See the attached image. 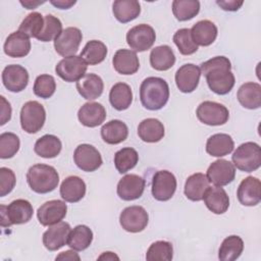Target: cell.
<instances>
[{"mask_svg": "<svg viewBox=\"0 0 261 261\" xmlns=\"http://www.w3.org/2000/svg\"><path fill=\"white\" fill-rule=\"evenodd\" d=\"M200 70L204 74L209 89L217 95L228 94L234 86L236 80L231 72V63L225 56H216L203 62Z\"/></svg>", "mask_w": 261, "mask_h": 261, "instance_id": "obj_1", "label": "cell"}, {"mask_svg": "<svg viewBox=\"0 0 261 261\" xmlns=\"http://www.w3.org/2000/svg\"><path fill=\"white\" fill-rule=\"evenodd\" d=\"M169 87L165 80L157 76L145 79L140 87L142 105L148 110H159L167 103Z\"/></svg>", "mask_w": 261, "mask_h": 261, "instance_id": "obj_2", "label": "cell"}, {"mask_svg": "<svg viewBox=\"0 0 261 261\" xmlns=\"http://www.w3.org/2000/svg\"><path fill=\"white\" fill-rule=\"evenodd\" d=\"M27 181L30 188L38 194H47L54 191L59 182L56 169L47 164H35L27 172Z\"/></svg>", "mask_w": 261, "mask_h": 261, "instance_id": "obj_3", "label": "cell"}, {"mask_svg": "<svg viewBox=\"0 0 261 261\" xmlns=\"http://www.w3.org/2000/svg\"><path fill=\"white\" fill-rule=\"evenodd\" d=\"M232 164L240 170L252 172L261 165V149L254 142H246L240 145L231 156Z\"/></svg>", "mask_w": 261, "mask_h": 261, "instance_id": "obj_4", "label": "cell"}, {"mask_svg": "<svg viewBox=\"0 0 261 261\" xmlns=\"http://www.w3.org/2000/svg\"><path fill=\"white\" fill-rule=\"evenodd\" d=\"M34 213L32 204L24 199H16L8 206H0L1 226L7 227L12 224H22L31 220Z\"/></svg>", "mask_w": 261, "mask_h": 261, "instance_id": "obj_5", "label": "cell"}, {"mask_svg": "<svg viewBox=\"0 0 261 261\" xmlns=\"http://www.w3.org/2000/svg\"><path fill=\"white\" fill-rule=\"evenodd\" d=\"M46 120L44 106L38 101H28L20 110V125L28 134L38 133Z\"/></svg>", "mask_w": 261, "mask_h": 261, "instance_id": "obj_6", "label": "cell"}, {"mask_svg": "<svg viewBox=\"0 0 261 261\" xmlns=\"http://www.w3.org/2000/svg\"><path fill=\"white\" fill-rule=\"evenodd\" d=\"M198 119L207 125H222L227 122L229 117L228 109L214 101L202 102L196 111Z\"/></svg>", "mask_w": 261, "mask_h": 261, "instance_id": "obj_7", "label": "cell"}, {"mask_svg": "<svg viewBox=\"0 0 261 261\" xmlns=\"http://www.w3.org/2000/svg\"><path fill=\"white\" fill-rule=\"evenodd\" d=\"M88 65L81 56H68L60 60L55 66V72L67 83L80 81L87 71Z\"/></svg>", "mask_w": 261, "mask_h": 261, "instance_id": "obj_8", "label": "cell"}, {"mask_svg": "<svg viewBox=\"0 0 261 261\" xmlns=\"http://www.w3.org/2000/svg\"><path fill=\"white\" fill-rule=\"evenodd\" d=\"M156 39L155 31L146 23L138 24L132 28L126 34V42L130 49L137 52H143L150 49Z\"/></svg>", "mask_w": 261, "mask_h": 261, "instance_id": "obj_9", "label": "cell"}, {"mask_svg": "<svg viewBox=\"0 0 261 261\" xmlns=\"http://www.w3.org/2000/svg\"><path fill=\"white\" fill-rule=\"evenodd\" d=\"M149 216L142 206H129L122 210L119 215L121 227L128 232H140L148 224Z\"/></svg>", "mask_w": 261, "mask_h": 261, "instance_id": "obj_10", "label": "cell"}, {"mask_svg": "<svg viewBox=\"0 0 261 261\" xmlns=\"http://www.w3.org/2000/svg\"><path fill=\"white\" fill-rule=\"evenodd\" d=\"M176 190V178L168 170L155 172L152 179V195L157 201H168Z\"/></svg>", "mask_w": 261, "mask_h": 261, "instance_id": "obj_11", "label": "cell"}, {"mask_svg": "<svg viewBox=\"0 0 261 261\" xmlns=\"http://www.w3.org/2000/svg\"><path fill=\"white\" fill-rule=\"evenodd\" d=\"M82 39L83 35L80 29L74 27L66 28L54 40L55 51L63 57L73 56L79 50Z\"/></svg>", "mask_w": 261, "mask_h": 261, "instance_id": "obj_12", "label": "cell"}, {"mask_svg": "<svg viewBox=\"0 0 261 261\" xmlns=\"http://www.w3.org/2000/svg\"><path fill=\"white\" fill-rule=\"evenodd\" d=\"M73 160L80 169L87 172L97 170L103 163L99 151L89 144H82L75 148Z\"/></svg>", "mask_w": 261, "mask_h": 261, "instance_id": "obj_13", "label": "cell"}, {"mask_svg": "<svg viewBox=\"0 0 261 261\" xmlns=\"http://www.w3.org/2000/svg\"><path fill=\"white\" fill-rule=\"evenodd\" d=\"M206 176L214 186L223 187L230 184L236 176L234 165L225 159H218L211 163L207 169Z\"/></svg>", "mask_w": 261, "mask_h": 261, "instance_id": "obj_14", "label": "cell"}, {"mask_svg": "<svg viewBox=\"0 0 261 261\" xmlns=\"http://www.w3.org/2000/svg\"><path fill=\"white\" fill-rule=\"evenodd\" d=\"M67 206L61 200H51L45 202L38 208L37 217L39 222L44 226L60 222L66 215Z\"/></svg>", "mask_w": 261, "mask_h": 261, "instance_id": "obj_15", "label": "cell"}, {"mask_svg": "<svg viewBox=\"0 0 261 261\" xmlns=\"http://www.w3.org/2000/svg\"><path fill=\"white\" fill-rule=\"evenodd\" d=\"M2 83L10 92H21L29 84L28 70L18 64L7 65L2 71Z\"/></svg>", "mask_w": 261, "mask_h": 261, "instance_id": "obj_16", "label": "cell"}, {"mask_svg": "<svg viewBox=\"0 0 261 261\" xmlns=\"http://www.w3.org/2000/svg\"><path fill=\"white\" fill-rule=\"evenodd\" d=\"M145 179L138 174H126L117 184V195L124 201L139 199L145 190Z\"/></svg>", "mask_w": 261, "mask_h": 261, "instance_id": "obj_17", "label": "cell"}, {"mask_svg": "<svg viewBox=\"0 0 261 261\" xmlns=\"http://www.w3.org/2000/svg\"><path fill=\"white\" fill-rule=\"evenodd\" d=\"M70 225L67 222L60 221L52 224L43 233V244L49 251H57L67 244L70 232Z\"/></svg>", "mask_w": 261, "mask_h": 261, "instance_id": "obj_18", "label": "cell"}, {"mask_svg": "<svg viewBox=\"0 0 261 261\" xmlns=\"http://www.w3.org/2000/svg\"><path fill=\"white\" fill-rule=\"evenodd\" d=\"M200 76V67L193 63L184 64L175 72L176 87L182 93H192L197 89Z\"/></svg>", "mask_w": 261, "mask_h": 261, "instance_id": "obj_19", "label": "cell"}, {"mask_svg": "<svg viewBox=\"0 0 261 261\" xmlns=\"http://www.w3.org/2000/svg\"><path fill=\"white\" fill-rule=\"evenodd\" d=\"M240 203L244 206H256L261 201V182L257 177L248 176L243 179L237 192Z\"/></svg>", "mask_w": 261, "mask_h": 261, "instance_id": "obj_20", "label": "cell"}, {"mask_svg": "<svg viewBox=\"0 0 261 261\" xmlns=\"http://www.w3.org/2000/svg\"><path fill=\"white\" fill-rule=\"evenodd\" d=\"M80 122L88 127H96L106 118V110L104 106L97 102L85 103L77 112Z\"/></svg>", "mask_w": 261, "mask_h": 261, "instance_id": "obj_21", "label": "cell"}, {"mask_svg": "<svg viewBox=\"0 0 261 261\" xmlns=\"http://www.w3.org/2000/svg\"><path fill=\"white\" fill-rule=\"evenodd\" d=\"M4 53L9 57L13 58H20L27 56L31 51V41L30 38L17 31L11 33L5 43H4Z\"/></svg>", "mask_w": 261, "mask_h": 261, "instance_id": "obj_22", "label": "cell"}, {"mask_svg": "<svg viewBox=\"0 0 261 261\" xmlns=\"http://www.w3.org/2000/svg\"><path fill=\"white\" fill-rule=\"evenodd\" d=\"M206 207L214 214H222L229 207V198L226 192L218 186L209 187L203 197Z\"/></svg>", "mask_w": 261, "mask_h": 261, "instance_id": "obj_23", "label": "cell"}, {"mask_svg": "<svg viewBox=\"0 0 261 261\" xmlns=\"http://www.w3.org/2000/svg\"><path fill=\"white\" fill-rule=\"evenodd\" d=\"M112 64L118 73L125 75L137 72L140 67L137 53L128 49L117 50L113 56Z\"/></svg>", "mask_w": 261, "mask_h": 261, "instance_id": "obj_24", "label": "cell"}, {"mask_svg": "<svg viewBox=\"0 0 261 261\" xmlns=\"http://www.w3.org/2000/svg\"><path fill=\"white\" fill-rule=\"evenodd\" d=\"M76 90L83 98L87 100H95L102 95L104 84L99 75L95 73H86L76 82Z\"/></svg>", "mask_w": 261, "mask_h": 261, "instance_id": "obj_25", "label": "cell"}, {"mask_svg": "<svg viewBox=\"0 0 261 261\" xmlns=\"http://www.w3.org/2000/svg\"><path fill=\"white\" fill-rule=\"evenodd\" d=\"M85 194L86 184L76 175L66 177L60 186V196L65 202L76 203L84 198Z\"/></svg>", "mask_w": 261, "mask_h": 261, "instance_id": "obj_26", "label": "cell"}, {"mask_svg": "<svg viewBox=\"0 0 261 261\" xmlns=\"http://www.w3.org/2000/svg\"><path fill=\"white\" fill-rule=\"evenodd\" d=\"M191 36L197 46H209L217 37V28L212 21L203 19L193 25Z\"/></svg>", "mask_w": 261, "mask_h": 261, "instance_id": "obj_27", "label": "cell"}, {"mask_svg": "<svg viewBox=\"0 0 261 261\" xmlns=\"http://www.w3.org/2000/svg\"><path fill=\"white\" fill-rule=\"evenodd\" d=\"M237 97L243 107L257 109L261 106V86L258 83H245L240 87Z\"/></svg>", "mask_w": 261, "mask_h": 261, "instance_id": "obj_28", "label": "cell"}, {"mask_svg": "<svg viewBox=\"0 0 261 261\" xmlns=\"http://www.w3.org/2000/svg\"><path fill=\"white\" fill-rule=\"evenodd\" d=\"M234 143L227 134L212 135L206 143V152L213 157H222L232 152Z\"/></svg>", "mask_w": 261, "mask_h": 261, "instance_id": "obj_29", "label": "cell"}, {"mask_svg": "<svg viewBox=\"0 0 261 261\" xmlns=\"http://www.w3.org/2000/svg\"><path fill=\"white\" fill-rule=\"evenodd\" d=\"M209 188V180L204 173L197 172L190 175L185 184V195L191 201L203 200L206 190Z\"/></svg>", "mask_w": 261, "mask_h": 261, "instance_id": "obj_30", "label": "cell"}, {"mask_svg": "<svg viewBox=\"0 0 261 261\" xmlns=\"http://www.w3.org/2000/svg\"><path fill=\"white\" fill-rule=\"evenodd\" d=\"M138 135L146 143H157L164 137V125L156 118H146L140 122Z\"/></svg>", "mask_w": 261, "mask_h": 261, "instance_id": "obj_31", "label": "cell"}, {"mask_svg": "<svg viewBox=\"0 0 261 261\" xmlns=\"http://www.w3.org/2000/svg\"><path fill=\"white\" fill-rule=\"evenodd\" d=\"M128 135V128L124 122L113 119L106 122L101 128V137L103 141L110 145H116L123 142Z\"/></svg>", "mask_w": 261, "mask_h": 261, "instance_id": "obj_32", "label": "cell"}, {"mask_svg": "<svg viewBox=\"0 0 261 261\" xmlns=\"http://www.w3.org/2000/svg\"><path fill=\"white\" fill-rule=\"evenodd\" d=\"M112 11L119 22L126 23L140 15L141 5L136 0H116L113 2Z\"/></svg>", "mask_w": 261, "mask_h": 261, "instance_id": "obj_33", "label": "cell"}, {"mask_svg": "<svg viewBox=\"0 0 261 261\" xmlns=\"http://www.w3.org/2000/svg\"><path fill=\"white\" fill-rule=\"evenodd\" d=\"M175 63V56L172 49L167 45H162L152 49L150 53L151 66L159 71L168 70Z\"/></svg>", "mask_w": 261, "mask_h": 261, "instance_id": "obj_34", "label": "cell"}, {"mask_svg": "<svg viewBox=\"0 0 261 261\" xmlns=\"http://www.w3.org/2000/svg\"><path fill=\"white\" fill-rule=\"evenodd\" d=\"M109 101L112 107L118 111L127 109L133 102V92L125 83L115 84L109 93Z\"/></svg>", "mask_w": 261, "mask_h": 261, "instance_id": "obj_35", "label": "cell"}, {"mask_svg": "<svg viewBox=\"0 0 261 261\" xmlns=\"http://www.w3.org/2000/svg\"><path fill=\"white\" fill-rule=\"evenodd\" d=\"M62 148L61 141L54 135H45L37 140L35 143L34 151L37 155L43 158L56 157Z\"/></svg>", "mask_w": 261, "mask_h": 261, "instance_id": "obj_36", "label": "cell"}, {"mask_svg": "<svg viewBox=\"0 0 261 261\" xmlns=\"http://www.w3.org/2000/svg\"><path fill=\"white\" fill-rule=\"evenodd\" d=\"M93 241V231L87 225L80 224L70 230L67 246L74 251H84L90 247Z\"/></svg>", "mask_w": 261, "mask_h": 261, "instance_id": "obj_37", "label": "cell"}, {"mask_svg": "<svg viewBox=\"0 0 261 261\" xmlns=\"http://www.w3.org/2000/svg\"><path fill=\"white\" fill-rule=\"evenodd\" d=\"M244 250V242L239 236H229L220 245L218 258L222 261L237 260Z\"/></svg>", "mask_w": 261, "mask_h": 261, "instance_id": "obj_38", "label": "cell"}, {"mask_svg": "<svg viewBox=\"0 0 261 261\" xmlns=\"http://www.w3.org/2000/svg\"><path fill=\"white\" fill-rule=\"evenodd\" d=\"M107 55L106 45L98 40L89 41L84 49L82 50L80 56L86 61L87 64L96 65L101 63Z\"/></svg>", "mask_w": 261, "mask_h": 261, "instance_id": "obj_39", "label": "cell"}, {"mask_svg": "<svg viewBox=\"0 0 261 261\" xmlns=\"http://www.w3.org/2000/svg\"><path fill=\"white\" fill-rule=\"evenodd\" d=\"M200 11V2L197 0H175L172 2V12L179 21L190 20Z\"/></svg>", "mask_w": 261, "mask_h": 261, "instance_id": "obj_40", "label": "cell"}, {"mask_svg": "<svg viewBox=\"0 0 261 261\" xmlns=\"http://www.w3.org/2000/svg\"><path fill=\"white\" fill-rule=\"evenodd\" d=\"M139 160L138 152L130 147L122 148L114 155V165L119 173H125L133 169Z\"/></svg>", "mask_w": 261, "mask_h": 261, "instance_id": "obj_41", "label": "cell"}, {"mask_svg": "<svg viewBox=\"0 0 261 261\" xmlns=\"http://www.w3.org/2000/svg\"><path fill=\"white\" fill-rule=\"evenodd\" d=\"M173 257V248L169 242H154L146 253L148 261H170Z\"/></svg>", "mask_w": 261, "mask_h": 261, "instance_id": "obj_42", "label": "cell"}, {"mask_svg": "<svg viewBox=\"0 0 261 261\" xmlns=\"http://www.w3.org/2000/svg\"><path fill=\"white\" fill-rule=\"evenodd\" d=\"M44 28V17L39 12L28 14L21 21L18 31L25 34L29 38H37Z\"/></svg>", "mask_w": 261, "mask_h": 261, "instance_id": "obj_43", "label": "cell"}, {"mask_svg": "<svg viewBox=\"0 0 261 261\" xmlns=\"http://www.w3.org/2000/svg\"><path fill=\"white\" fill-rule=\"evenodd\" d=\"M62 31L60 19L52 14H47L44 16V28L37 39L41 42H50L55 40Z\"/></svg>", "mask_w": 261, "mask_h": 261, "instance_id": "obj_44", "label": "cell"}, {"mask_svg": "<svg viewBox=\"0 0 261 261\" xmlns=\"http://www.w3.org/2000/svg\"><path fill=\"white\" fill-rule=\"evenodd\" d=\"M173 42L182 55L194 54L198 50V46L192 39L190 29H180L173 35Z\"/></svg>", "mask_w": 261, "mask_h": 261, "instance_id": "obj_45", "label": "cell"}, {"mask_svg": "<svg viewBox=\"0 0 261 261\" xmlns=\"http://www.w3.org/2000/svg\"><path fill=\"white\" fill-rule=\"evenodd\" d=\"M20 142L13 133H3L0 135V158L8 159L13 157L19 150Z\"/></svg>", "mask_w": 261, "mask_h": 261, "instance_id": "obj_46", "label": "cell"}, {"mask_svg": "<svg viewBox=\"0 0 261 261\" xmlns=\"http://www.w3.org/2000/svg\"><path fill=\"white\" fill-rule=\"evenodd\" d=\"M33 90L35 95L40 98H50L56 90V83L54 77L50 74H41L37 76Z\"/></svg>", "mask_w": 261, "mask_h": 261, "instance_id": "obj_47", "label": "cell"}, {"mask_svg": "<svg viewBox=\"0 0 261 261\" xmlns=\"http://www.w3.org/2000/svg\"><path fill=\"white\" fill-rule=\"evenodd\" d=\"M16 182L14 172L7 168L1 167L0 168V197H4L9 194Z\"/></svg>", "mask_w": 261, "mask_h": 261, "instance_id": "obj_48", "label": "cell"}, {"mask_svg": "<svg viewBox=\"0 0 261 261\" xmlns=\"http://www.w3.org/2000/svg\"><path fill=\"white\" fill-rule=\"evenodd\" d=\"M0 100H1V120H0V124L3 125L7 121H9L10 118H11V106H10L9 102H7L6 99L3 96L0 97Z\"/></svg>", "mask_w": 261, "mask_h": 261, "instance_id": "obj_49", "label": "cell"}, {"mask_svg": "<svg viewBox=\"0 0 261 261\" xmlns=\"http://www.w3.org/2000/svg\"><path fill=\"white\" fill-rule=\"evenodd\" d=\"M217 5H219L223 10L226 11H236L238 10L242 5L243 1H237V0H217Z\"/></svg>", "mask_w": 261, "mask_h": 261, "instance_id": "obj_50", "label": "cell"}, {"mask_svg": "<svg viewBox=\"0 0 261 261\" xmlns=\"http://www.w3.org/2000/svg\"><path fill=\"white\" fill-rule=\"evenodd\" d=\"M56 260H80V256L73 252V251H65V252H62L60 253L58 256H56L55 258Z\"/></svg>", "mask_w": 261, "mask_h": 261, "instance_id": "obj_51", "label": "cell"}, {"mask_svg": "<svg viewBox=\"0 0 261 261\" xmlns=\"http://www.w3.org/2000/svg\"><path fill=\"white\" fill-rule=\"evenodd\" d=\"M51 4H53L54 6L60 8V9H68L70 8L72 5L75 4V1H67V0H57V1H50Z\"/></svg>", "mask_w": 261, "mask_h": 261, "instance_id": "obj_52", "label": "cell"}, {"mask_svg": "<svg viewBox=\"0 0 261 261\" xmlns=\"http://www.w3.org/2000/svg\"><path fill=\"white\" fill-rule=\"evenodd\" d=\"M98 259H99V260H114V259L118 260L119 258H118V256H116V255H115L114 253H112V252H104L101 256L98 257Z\"/></svg>", "mask_w": 261, "mask_h": 261, "instance_id": "obj_53", "label": "cell"}, {"mask_svg": "<svg viewBox=\"0 0 261 261\" xmlns=\"http://www.w3.org/2000/svg\"><path fill=\"white\" fill-rule=\"evenodd\" d=\"M23 6H25L28 9H34L36 6H38L39 4H42V3H44V2H37V3H34V2H32V1H28V2H20Z\"/></svg>", "mask_w": 261, "mask_h": 261, "instance_id": "obj_54", "label": "cell"}]
</instances>
